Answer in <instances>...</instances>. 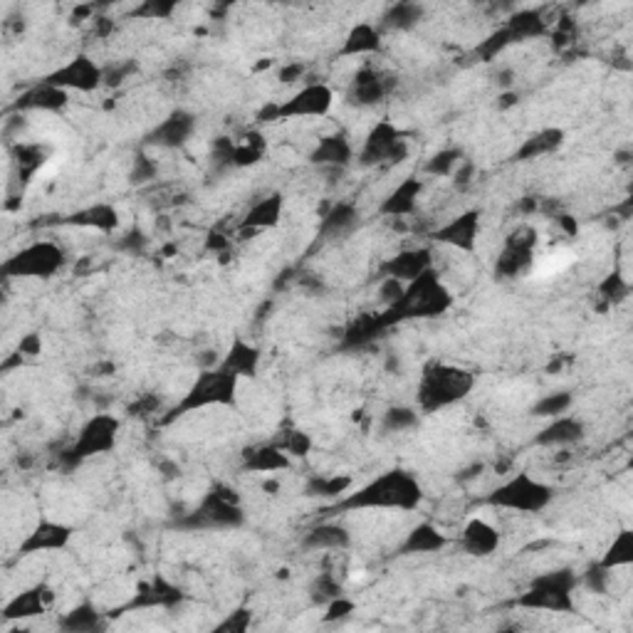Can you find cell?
Instances as JSON below:
<instances>
[{"instance_id":"cell-27","label":"cell","mask_w":633,"mask_h":633,"mask_svg":"<svg viewBox=\"0 0 633 633\" xmlns=\"http://www.w3.org/2000/svg\"><path fill=\"white\" fill-rule=\"evenodd\" d=\"M305 547L310 550H344L349 547V532L342 525H320L305 537Z\"/></svg>"},{"instance_id":"cell-3","label":"cell","mask_w":633,"mask_h":633,"mask_svg":"<svg viewBox=\"0 0 633 633\" xmlns=\"http://www.w3.org/2000/svg\"><path fill=\"white\" fill-rule=\"evenodd\" d=\"M451 307V295L448 289L436 280V275L426 270L423 275L416 277L411 285L404 289V297L396 305H391L389 317L394 320H406V317H436Z\"/></svg>"},{"instance_id":"cell-31","label":"cell","mask_w":633,"mask_h":633,"mask_svg":"<svg viewBox=\"0 0 633 633\" xmlns=\"http://www.w3.org/2000/svg\"><path fill=\"white\" fill-rule=\"evenodd\" d=\"M379 45H382L379 33H376L371 25L361 23L349 33L347 45H344V55H367V52L379 50Z\"/></svg>"},{"instance_id":"cell-49","label":"cell","mask_w":633,"mask_h":633,"mask_svg":"<svg viewBox=\"0 0 633 633\" xmlns=\"http://www.w3.org/2000/svg\"><path fill=\"white\" fill-rule=\"evenodd\" d=\"M560 220H562L564 230H567L569 235H576V223H574V220H572V218H569V215H562Z\"/></svg>"},{"instance_id":"cell-5","label":"cell","mask_w":633,"mask_h":633,"mask_svg":"<svg viewBox=\"0 0 633 633\" xmlns=\"http://www.w3.org/2000/svg\"><path fill=\"white\" fill-rule=\"evenodd\" d=\"M576 584H579V579L569 569L544 574V576H539V579L532 582V589L527 591L525 597L517 598V604L527 606V609H547L569 614V611H574L572 591L576 589Z\"/></svg>"},{"instance_id":"cell-32","label":"cell","mask_w":633,"mask_h":633,"mask_svg":"<svg viewBox=\"0 0 633 633\" xmlns=\"http://www.w3.org/2000/svg\"><path fill=\"white\" fill-rule=\"evenodd\" d=\"M633 562V532L631 529H623L621 535L614 537V544L606 552L601 567L614 569V567H629Z\"/></svg>"},{"instance_id":"cell-34","label":"cell","mask_w":633,"mask_h":633,"mask_svg":"<svg viewBox=\"0 0 633 633\" xmlns=\"http://www.w3.org/2000/svg\"><path fill=\"white\" fill-rule=\"evenodd\" d=\"M62 629L74 633L96 631V629H102V616H99L89 604H82V606H77L72 614H67V616L62 619Z\"/></svg>"},{"instance_id":"cell-19","label":"cell","mask_w":633,"mask_h":633,"mask_svg":"<svg viewBox=\"0 0 633 633\" xmlns=\"http://www.w3.org/2000/svg\"><path fill=\"white\" fill-rule=\"evenodd\" d=\"M50 604H52V591H50L45 584H40L35 586V589L20 594V597L12 598L11 604L3 609V616H5L8 621H11V619H30V616L45 614Z\"/></svg>"},{"instance_id":"cell-38","label":"cell","mask_w":633,"mask_h":633,"mask_svg":"<svg viewBox=\"0 0 633 633\" xmlns=\"http://www.w3.org/2000/svg\"><path fill=\"white\" fill-rule=\"evenodd\" d=\"M458 156H460L458 149L441 151V154H436L430 158L426 171H428V174H436V176H448V174H453L455 166H458Z\"/></svg>"},{"instance_id":"cell-17","label":"cell","mask_w":633,"mask_h":633,"mask_svg":"<svg viewBox=\"0 0 633 633\" xmlns=\"http://www.w3.org/2000/svg\"><path fill=\"white\" fill-rule=\"evenodd\" d=\"M535 243H537V235H535V233H529L527 240L520 238V233H517V238L507 243V248H505L500 260H498V273L505 277L522 275L527 267L532 265V248H535Z\"/></svg>"},{"instance_id":"cell-25","label":"cell","mask_w":633,"mask_h":633,"mask_svg":"<svg viewBox=\"0 0 633 633\" xmlns=\"http://www.w3.org/2000/svg\"><path fill=\"white\" fill-rule=\"evenodd\" d=\"M62 223L65 226L96 228V230H114L120 226V218H117V211L112 205H92V208H84L80 213L65 218Z\"/></svg>"},{"instance_id":"cell-39","label":"cell","mask_w":633,"mask_h":633,"mask_svg":"<svg viewBox=\"0 0 633 633\" xmlns=\"http://www.w3.org/2000/svg\"><path fill=\"white\" fill-rule=\"evenodd\" d=\"M349 485H351V480H349V478L312 480L310 492H314V495H320V498H336V495H342V492L347 490Z\"/></svg>"},{"instance_id":"cell-23","label":"cell","mask_w":633,"mask_h":633,"mask_svg":"<svg viewBox=\"0 0 633 633\" xmlns=\"http://www.w3.org/2000/svg\"><path fill=\"white\" fill-rule=\"evenodd\" d=\"M383 95H386V84L374 70L359 72L357 77H354V82H351V89H349V99L361 104V107H369V104L382 102Z\"/></svg>"},{"instance_id":"cell-45","label":"cell","mask_w":633,"mask_h":633,"mask_svg":"<svg viewBox=\"0 0 633 633\" xmlns=\"http://www.w3.org/2000/svg\"><path fill=\"white\" fill-rule=\"evenodd\" d=\"M354 611V604L351 601H347V598L336 597L335 601H332V606H329V611H327V621H335V619H344V616H349Z\"/></svg>"},{"instance_id":"cell-44","label":"cell","mask_w":633,"mask_h":633,"mask_svg":"<svg viewBox=\"0 0 633 633\" xmlns=\"http://www.w3.org/2000/svg\"><path fill=\"white\" fill-rule=\"evenodd\" d=\"M285 448L289 455H305L312 448V443H310V438L305 436V433H289Z\"/></svg>"},{"instance_id":"cell-29","label":"cell","mask_w":633,"mask_h":633,"mask_svg":"<svg viewBox=\"0 0 633 633\" xmlns=\"http://www.w3.org/2000/svg\"><path fill=\"white\" fill-rule=\"evenodd\" d=\"M562 139L564 134L560 132V129H544V132L529 136L517 156H520V161H527V158H539V156L552 154V151L562 143Z\"/></svg>"},{"instance_id":"cell-28","label":"cell","mask_w":633,"mask_h":633,"mask_svg":"<svg viewBox=\"0 0 633 633\" xmlns=\"http://www.w3.org/2000/svg\"><path fill=\"white\" fill-rule=\"evenodd\" d=\"M258 359H260L258 349H252L251 344H245V342H235L233 349L228 351L223 367L233 371L235 376H252L255 369H258Z\"/></svg>"},{"instance_id":"cell-15","label":"cell","mask_w":633,"mask_h":633,"mask_svg":"<svg viewBox=\"0 0 633 633\" xmlns=\"http://www.w3.org/2000/svg\"><path fill=\"white\" fill-rule=\"evenodd\" d=\"M460 544L473 557H490L500 547V532L485 520H470L463 529Z\"/></svg>"},{"instance_id":"cell-22","label":"cell","mask_w":633,"mask_h":633,"mask_svg":"<svg viewBox=\"0 0 633 633\" xmlns=\"http://www.w3.org/2000/svg\"><path fill=\"white\" fill-rule=\"evenodd\" d=\"M421 181L408 179L404 181L401 186H396V191L383 201L382 213L391 215V218H404V215L413 213L416 211V204H419V193H421Z\"/></svg>"},{"instance_id":"cell-4","label":"cell","mask_w":633,"mask_h":633,"mask_svg":"<svg viewBox=\"0 0 633 633\" xmlns=\"http://www.w3.org/2000/svg\"><path fill=\"white\" fill-rule=\"evenodd\" d=\"M238 379L240 376L226 369L223 364H220V369L205 371L204 376L193 383L191 391L181 401V406H176V411L171 413V419H176L179 413H186V411H196V408L230 406L238 394Z\"/></svg>"},{"instance_id":"cell-40","label":"cell","mask_w":633,"mask_h":633,"mask_svg":"<svg viewBox=\"0 0 633 633\" xmlns=\"http://www.w3.org/2000/svg\"><path fill=\"white\" fill-rule=\"evenodd\" d=\"M416 413L411 408H391L386 416H383V426L389 430H406L411 426H416Z\"/></svg>"},{"instance_id":"cell-35","label":"cell","mask_w":633,"mask_h":633,"mask_svg":"<svg viewBox=\"0 0 633 633\" xmlns=\"http://www.w3.org/2000/svg\"><path fill=\"white\" fill-rule=\"evenodd\" d=\"M357 223V211L347 204H339L336 208H332V213L324 218V233H344L349 228Z\"/></svg>"},{"instance_id":"cell-41","label":"cell","mask_w":633,"mask_h":633,"mask_svg":"<svg viewBox=\"0 0 633 633\" xmlns=\"http://www.w3.org/2000/svg\"><path fill=\"white\" fill-rule=\"evenodd\" d=\"M629 289H631V285L623 280L621 275H611L606 277V282L601 285V292L606 295L609 299H614V302H619V299H623L626 295H629Z\"/></svg>"},{"instance_id":"cell-11","label":"cell","mask_w":633,"mask_h":633,"mask_svg":"<svg viewBox=\"0 0 633 633\" xmlns=\"http://www.w3.org/2000/svg\"><path fill=\"white\" fill-rule=\"evenodd\" d=\"M408 154L406 142L401 139V132L391 124H376V129L369 134V139L361 149V164H383V161H404Z\"/></svg>"},{"instance_id":"cell-7","label":"cell","mask_w":633,"mask_h":633,"mask_svg":"<svg viewBox=\"0 0 633 633\" xmlns=\"http://www.w3.org/2000/svg\"><path fill=\"white\" fill-rule=\"evenodd\" d=\"M65 263V252L60 245L55 243H33L23 251L18 252L15 258L3 263V275L8 277H40V280H48L52 277Z\"/></svg>"},{"instance_id":"cell-43","label":"cell","mask_w":633,"mask_h":633,"mask_svg":"<svg viewBox=\"0 0 633 633\" xmlns=\"http://www.w3.org/2000/svg\"><path fill=\"white\" fill-rule=\"evenodd\" d=\"M248 626H251V614L240 609V611H235V614H233L228 621L220 623L218 629H220V631H245Z\"/></svg>"},{"instance_id":"cell-1","label":"cell","mask_w":633,"mask_h":633,"mask_svg":"<svg viewBox=\"0 0 633 633\" xmlns=\"http://www.w3.org/2000/svg\"><path fill=\"white\" fill-rule=\"evenodd\" d=\"M421 498H423V492H421L419 480L404 470H391L369 485H364L354 495H349L339 507L342 510H404L408 513V510L419 507Z\"/></svg>"},{"instance_id":"cell-8","label":"cell","mask_w":633,"mask_h":633,"mask_svg":"<svg viewBox=\"0 0 633 633\" xmlns=\"http://www.w3.org/2000/svg\"><path fill=\"white\" fill-rule=\"evenodd\" d=\"M335 102V92L327 84H307L297 95L289 96L285 104H270L263 112L265 121L302 120V117H322Z\"/></svg>"},{"instance_id":"cell-33","label":"cell","mask_w":633,"mask_h":633,"mask_svg":"<svg viewBox=\"0 0 633 633\" xmlns=\"http://www.w3.org/2000/svg\"><path fill=\"white\" fill-rule=\"evenodd\" d=\"M65 102H67V92H62V89H58V87H52V84L45 82L42 87H37L35 92L25 95V99L20 102V107L60 109L65 107Z\"/></svg>"},{"instance_id":"cell-18","label":"cell","mask_w":633,"mask_h":633,"mask_svg":"<svg viewBox=\"0 0 633 633\" xmlns=\"http://www.w3.org/2000/svg\"><path fill=\"white\" fill-rule=\"evenodd\" d=\"M193 121L191 114L186 112H174L168 120H164L158 127L154 129V134L149 136V142L158 143V146H166V149H174V146H181V143L189 142V136L193 134Z\"/></svg>"},{"instance_id":"cell-14","label":"cell","mask_w":633,"mask_h":633,"mask_svg":"<svg viewBox=\"0 0 633 633\" xmlns=\"http://www.w3.org/2000/svg\"><path fill=\"white\" fill-rule=\"evenodd\" d=\"M70 537L72 529L67 525L52 522V520H42V522L27 535L23 544H20V552H23V554H37V552L65 550Z\"/></svg>"},{"instance_id":"cell-42","label":"cell","mask_w":633,"mask_h":633,"mask_svg":"<svg viewBox=\"0 0 633 633\" xmlns=\"http://www.w3.org/2000/svg\"><path fill=\"white\" fill-rule=\"evenodd\" d=\"M609 569L606 567H601L598 564L597 569H591V572H586L584 576V584L594 591V594H604L606 591V579H609Z\"/></svg>"},{"instance_id":"cell-36","label":"cell","mask_w":633,"mask_h":633,"mask_svg":"<svg viewBox=\"0 0 633 633\" xmlns=\"http://www.w3.org/2000/svg\"><path fill=\"white\" fill-rule=\"evenodd\" d=\"M569 406H572V394L562 391V394L544 396L535 406V413L544 416V419H560V416H564L569 411Z\"/></svg>"},{"instance_id":"cell-9","label":"cell","mask_w":633,"mask_h":633,"mask_svg":"<svg viewBox=\"0 0 633 633\" xmlns=\"http://www.w3.org/2000/svg\"><path fill=\"white\" fill-rule=\"evenodd\" d=\"M117 433H120V421L112 419V416H95L89 423H84L82 433L77 436L74 445L67 451L70 463H80L92 455L109 453L117 443Z\"/></svg>"},{"instance_id":"cell-12","label":"cell","mask_w":633,"mask_h":633,"mask_svg":"<svg viewBox=\"0 0 633 633\" xmlns=\"http://www.w3.org/2000/svg\"><path fill=\"white\" fill-rule=\"evenodd\" d=\"M45 82L58 87L62 92H67V89L92 92V89H96L99 82H102V70H99L89 58H74L70 65H65V67H60L58 72H52Z\"/></svg>"},{"instance_id":"cell-21","label":"cell","mask_w":633,"mask_h":633,"mask_svg":"<svg viewBox=\"0 0 633 633\" xmlns=\"http://www.w3.org/2000/svg\"><path fill=\"white\" fill-rule=\"evenodd\" d=\"M445 544H448V539H445L441 529L428 525V522H423V525L413 527V529L408 532L406 542L401 544V552H404V554H436V552H441Z\"/></svg>"},{"instance_id":"cell-48","label":"cell","mask_w":633,"mask_h":633,"mask_svg":"<svg viewBox=\"0 0 633 633\" xmlns=\"http://www.w3.org/2000/svg\"><path fill=\"white\" fill-rule=\"evenodd\" d=\"M302 74H305V67L295 62V65H289V67H285V70L280 72V82H285V84L295 82V80H299Z\"/></svg>"},{"instance_id":"cell-13","label":"cell","mask_w":633,"mask_h":633,"mask_svg":"<svg viewBox=\"0 0 633 633\" xmlns=\"http://www.w3.org/2000/svg\"><path fill=\"white\" fill-rule=\"evenodd\" d=\"M478 228H480V213L478 211H467L460 218L451 220L448 226H443L441 230L433 233V240L445 243L451 248L458 251L470 252L475 248V240H478Z\"/></svg>"},{"instance_id":"cell-47","label":"cell","mask_w":633,"mask_h":633,"mask_svg":"<svg viewBox=\"0 0 633 633\" xmlns=\"http://www.w3.org/2000/svg\"><path fill=\"white\" fill-rule=\"evenodd\" d=\"M40 349H42V342H40V336L30 335V336H25L23 342H20V347H18V351H20V354H25V357H37V354H40Z\"/></svg>"},{"instance_id":"cell-24","label":"cell","mask_w":633,"mask_h":633,"mask_svg":"<svg viewBox=\"0 0 633 633\" xmlns=\"http://www.w3.org/2000/svg\"><path fill=\"white\" fill-rule=\"evenodd\" d=\"M312 164L317 166H344L351 158V146L344 136H324L312 151Z\"/></svg>"},{"instance_id":"cell-20","label":"cell","mask_w":633,"mask_h":633,"mask_svg":"<svg viewBox=\"0 0 633 633\" xmlns=\"http://www.w3.org/2000/svg\"><path fill=\"white\" fill-rule=\"evenodd\" d=\"M584 438V423L574 416H560L554 419L537 436L539 445H572Z\"/></svg>"},{"instance_id":"cell-16","label":"cell","mask_w":633,"mask_h":633,"mask_svg":"<svg viewBox=\"0 0 633 633\" xmlns=\"http://www.w3.org/2000/svg\"><path fill=\"white\" fill-rule=\"evenodd\" d=\"M426 270H430V251H426V248L404 251L401 255H396V258H391L389 263L383 265L386 277H394L398 282H413Z\"/></svg>"},{"instance_id":"cell-2","label":"cell","mask_w":633,"mask_h":633,"mask_svg":"<svg viewBox=\"0 0 633 633\" xmlns=\"http://www.w3.org/2000/svg\"><path fill=\"white\" fill-rule=\"evenodd\" d=\"M475 386V376L458 367L436 364L423 374V382L419 389V404L426 413L453 406L455 401L466 398Z\"/></svg>"},{"instance_id":"cell-46","label":"cell","mask_w":633,"mask_h":633,"mask_svg":"<svg viewBox=\"0 0 633 633\" xmlns=\"http://www.w3.org/2000/svg\"><path fill=\"white\" fill-rule=\"evenodd\" d=\"M154 171H156V166L146 158V156H139V161H136V168H134V181H149L151 176H154Z\"/></svg>"},{"instance_id":"cell-26","label":"cell","mask_w":633,"mask_h":633,"mask_svg":"<svg viewBox=\"0 0 633 633\" xmlns=\"http://www.w3.org/2000/svg\"><path fill=\"white\" fill-rule=\"evenodd\" d=\"M245 467L251 473H280L289 467V458L277 445H263L245 455Z\"/></svg>"},{"instance_id":"cell-37","label":"cell","mask_w":633,"mask_h":633,"mask_svg":"<svg viewBox=\"0 0 633 633\" xmlns=\"http://www.w3.org/2000/svg\"><path fill=\"white\" fill-rule=\"evenodd\" d=\"M421 12H423V8H421V5L401 3V5H396V8H391V12L386 15V25L406 30V27H413V25L419 23Z\"/></svg>"},{"instance_id":"cell-6","label":"cell","mask_w":633,"mask_h":633,"mask_svg":"<svg viewBox=\"0 0 633 633\" xmlns=\"http://www.w3.org/2000/svg\"><path fill=\"white\" fill-rule=\"evenodd\" d=\"M552 495L554 492L544 482L529 478L527 473H520L492 492L490 505L502 510H517V513H539L550 505Z\"/></svg>"},{"instance_id":"cell-30","label":"cell","mask_w":633,"mask_h":633,"mask_svg":"<svg viewBox=\"0 0 633 633\" xmlns=\"http://www.w3.org/2000/svg\"><path fill=\"white\" fill-rule=\"evenodd\" d=\"M280 213H282V198H280V196H270V198H265V201H260V204L252 208L243 226L270 228L280 220Z\"/></svg>"},{"instance_id":"cell-10","label":"cell","mask_w":633,"mask_h":633,"mask_svg":"<svg viewBox=\"0 0 633 633\" xmlns=\"http://www.w3.org/2000/svg\"><path fill=\"white\" fill-rule=\"evenodd\" d=\"M243 522V510L238 505V495L218 488L193 513V525L198 527H238Z\"/></svg>"}]
</instances>
